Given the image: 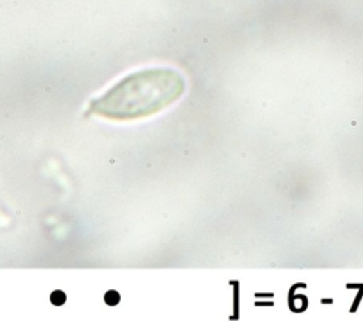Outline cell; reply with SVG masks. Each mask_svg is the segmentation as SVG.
Listing matches in <instances>:
<instances>
[{
  "label": "cell",
  "mask_w": 363,
  "mask_h": 322,
  "mask_svg": "<svg viewBox=\"0 0 363 322\" xmlns=\"http://www.w3.org/2000/svg\"><path fill=\"white\" fill-rule=\"evenodd\" d=\"M65 294L62 292V291H60V289H57V291H54L52 294H51V296H50V301L54 304V305H57V306H60V305H62L64 302H65Z\"/></svg>",
  "instance_id": "cell-2"
},
{
  "label": "cell",
  "mask_w": 363,
  "mask_h": 322,
  "mask_svg": "<svg viewBox=\"0 0 363 322\" xmlns=\"http://www.w3.org/2000/svg\"><path fill=\"white\" fill-rule=\"evenodd\" d=\"M184 88V78L176 70L147 68L126 75L104 95L92 99L89 111L116 121L143 118L174 102Z\"/></svg>",
  "instance_id": "cell-1"
},
{
  "label": "cell",
  "mask_w": 363,
  "mask_h": 322,
  "mask_svg": "<svg viewBox=\"0 0 363 322\" xmlns=\"http://www.w3.org/2000/svg\"><path fill=\"white\" fill-rule=\"evenodd\" d=\"M104 299H105V302L108 304V305H111V306H113V305H116L118 302H119V299H121V296H119V294L116 292V291H108L106 294H105V296H104Z\"/></svg>",
  "instance_id": "cell-3"
}]
</instances>
